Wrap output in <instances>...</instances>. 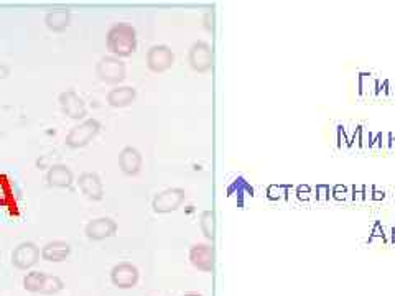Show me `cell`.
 Wrapping results in <instances>:
<instances>
[{
    "label": "cell",
    "mask_w": 395,
    "mask_h": 296,
    "mask_svg": "<svg viewBox=\"0 0 395 296\" xmlns=\"http://www.w3.org/2000/svg\"><path fill=\"white\" fill-rule=\"evenodd\" d=\"M96 73L105 84H120L127 76V66L120 58L102 56L96 64Z\"/></svg>",
    "instance_id": "cell-4"
},
{
    "label": "cell",
    "mask_w": 395,
    "mask_h": 296,
    "mask_svg": "<svg viewBox=\"0 0 395 296\" xmlns=\"http://www.w3.org/2000/svg\"><path fill=\"white\" fill-rule=\"evenodd\" d=\"M99 132H101V122L97 118H86V120L79 122L78 125H74L69 130L66 138H64V143L69 148L87 146L97 137Z\"/></svg>",
    "instance_id": "cell-3"
},
{
    "label": "cell",
    "mask_w": 395,
    "mask_h": 296,
    "mask_svg": "<svg viewBox=\"0 0 395 296\" xmlns=\"http://www.w3.org/2000/svg\"><path fill=\"white\" fill-rule=\"evenodd\" d=\"M71 253V245L64 240H53L48 242L41 248V258L46 262H63Z\"/></svg>",
    "instance_id": "cell-16"
},
{
    "label": "cell",
    "mask_w": 395,
    "mask_h": 296,
    "mask_svg": "<svg viewBox=\"0 0 395 296\" xmlns=\"http://www.w3.org/2000/svg\"><path fill=\"white\" fill-rule=\"evenodd\" d=\"M393 94H395V89H393Z\"/></svg>",
    "instance_id": "cell-28"
},
{
    "label": "cell",
    "mask_w": 395,
    "mask_h": 296,
    "mask_svg": "<svg viewBox=\"0 0 395 296\" xmlns=\"http://www.w3.org/2000/svg\"><path fill=\"white\" fill-rule=\"evenodd\" d=\"M107 50L115 58H127L137 50V32L128 23H114L105 37Z\"/></svg>",
    "instance_id": "cell-1"
},
{
    "label": "cell",
    "mask_w": 395,
    "mask_h": 296,
    "mask_svg": "<svg viewBox=\"0 0 395 296\" xmlns=\"http://www.w3.org/2000/svg\"><path fill=\"white\" fill-rule=\"evenodd\" d=\"M343 145H349V143H347V138H346V135H344V128L339 125V127H338V146L343 148Z\"/></svg>",
    "instance_id": "cell-24"
},
{
    "label": "cell",
    "mask_w": 395,
    "mask_h": 296,
    "mask_svg": "<svg viewBox=\"0 0 395 296\" xmlns=\"http://www.w3.org/2000/svg\"><path fill=\"white\" fill-rule=\"evenodd\" d=\"M173 51L167 45H155L147 53V66L153 73H165L173 66Z\"/></svg>",
    "instance_id": "cell-8"
},
{
    "label": "cell",
    "mask_w": 395,
    "mask_h": 296,
    "mask_svg": "<svg viewBox=\"0 0 395 296\" xmlns=\"http://www.w3.org/2000/svg\"><path fill=\"white\" fill-rule=\"evenodd\" d=\"M78 185H79V189L82 191V194H84L87 199L101 201L104 198V186L97 173H92V171L82 173L78 180Z\"/></svg>",
    "instance_id": "cell-13"
},
{
    "label": "cell",
    "mask_w": 395,
    "mask_h": 296,
    "mask_svg": "<svg viewBox=\"0 0 395 296\" xmlns=\"http://www.w3.org/2000/svg\"><path fill=\"white\" fill-rule=\"evenodd\" d=\"M9 76V68L4 66V64H0V79H5Z\"/></svg>",
    "instance_id": "cell-25"
},
{
    "label": "cell",
    "mask_w": 395,
    "mask_h": 296,
    "mask_svg": "<svg viewBox=\"0 0 395 296\" xmlns=\"http://www.w3.org/2000/svg\"><path fill=\"white\" fill-rule=\"evenodd\" d=\"M40 255V248L33 242H22L12 252V263L19 270H28L38 263Z\"/></svg>",
    "instance_id": "cell-7"
},
{
    "label": "cell",
    "mask_w": 395,
    "mask_h": 296,
    "mask_svg": "<svg viewBox=\"0 0 395 296\" xmlns=\"http://www.w3.org/2000/svg\"><path fill=\"white\" fill-rule=\"evenodd\" d=\"M346 194H347V189L344 188V186H341V185H338V186H334L333 188V196H334V199H344L346 198Z\"/></svg>",
    "instance_id": "cell-22"
},
{
    "label": "cell",
    "mask_w": 395,
    "mask_h": 296,
    "mask_svg": "<svg viewBox=\"0 0 395 296\" xmlns=\"http://www.w3.org/2000/svg\"><path fill=\"white\" fill-rule=\"evenodd\" d=\"M139 268L128 262L117 263L114 268L110 270V281L114 283V286L127 289L134 288L139 283Z\"/></svg>",
    "instance_id": "cell-10"
},
{
    "label": "cell",
    "mask_w": 395,
    "mask_h": 296,
    "mask_svg": "<svg viewBox=\"0 0 395 296\" xmlns=\"http://www.w3.org/2000/svg\"><path fill=\"white\" fill-rule=\"evenodd\" d=\"M135 97H137V91H135L134 87L120 86V87L110 89V91L107 92V104L110 105V107L122 109V107L130 105L135 100Z\"/></svg>",
    "instance_id": "cell-17"
},
{
    "label": "cell",
    "mask_w": 395,
    "mask_h": 296,
    "mask_svg": "<svg viewBox=\"0 0 395 296\" xmlns=\"http://www.w3.org/2000/svg\"><path fill=\"white\" fill-rule=\"evenodd\" d=\"M183 296H203V294H199V293H186V294H183Z\"/></svg>",
    "instance_id": "cell-27"
},
{
    "label": "cell",
    "mask_w": 395,
    "mask_h": 296,
    "mask_svg": "<svg viewBox=\"0 0 395 296\" xmlns=\"http://www.w3.org/2000/svg\"><path fill=\"white\" fill-rule=\"evenodd\" d=\"M382 198H384V193H379V191L374 193V199H382Z\"/></svg>",
    "instance_id": "cell-26"
},
{
    "label": "cell",
    "mask_w": 395,
    "mask_h": 296,
    "mask_svg": "<svg viewBox=\"0 0 395 296\" xmlns=\"http://www.w3.org/2000/svg\"><path fill=\"white\" fill-rule=\"evenodd\" d=\"M119 167L128 176L139 175V171L142 170V155H140L137 148L134 146L122 148V152L119 153Z\"/></svg>",
    "instance_id": "cell-15"
},
{
    "label": "cell",
    "mask_w": 395,
    "mask_h": 296,
    "mask_svg": "<svg viewBox=\"0 0 395 296\" xmlns=\"http://www.w3.org/2000/svg\"><path fill=\"white\" fill-rule=\"evenodd\" d=\"M284 191V188L282 186H275V185H272V186H269V189H267V194H269V198L270 199H279Z\"/></svg>",
    "instance_id": "cell-21"
},
{
    "label": "cell",
    "mask_w": 395,
    "mask_h": 296,
    "mask_svg": "<svg viewBox=\"0 0 395 296\" xmlns=\"http://www.w3.org/2000/svg\"><path fill=\"white\" fill-rule=\"evenodd\" d=\"M329 193H331V189H329L328 185H318L316 186V201H320V203H326L329 199Z\"/></svg>",
    "instance_id": "cell-20"
},
{
    "label": "cell",
    "mask_w": 395,
    "mask_h": 296,
    "mask_svg": "<svg viewBox=\"0 0 395 296\" xmlns=\"http://www.w3.org/2000/svg\"><path fill=\"white\" fill-rule=\"evenodd\" d=\"M188 59L196 73H208L213 68V50L206 41H196L190 48Z\"/></svg>",
    "instance_id": "cell-9"
},
{
    "label": "cell",
    "mask_w": 395,
    "mask_h": 296,
    "mask_svg": "<svg viewBox=\"0 0 395 296\" xmlns=\"http://www.w3.org/2000/svg\"><path fill=\"white\" fill-rule=\"evenodd\" d=\"M45 23L51 32H56V33L64 32V30L69 27V23H71V12L66 10V9L51 10L46 14Z\"/></svg>",
    "instance_id": "cell-18"
},
{
    "label": "cell",
    "mask_w": 395,
    "mask_h": 296,
    "mask_svg": "<svg viewBox=\"0 0 395 296\" xmlns=\"http://www.w3.org/2000/svg\"><path fill=\"white\" fill-rule=\"evenodd\" d=\"M60 105L66 117L73 118V120H86V102L82 100V97H79V94L74 89H68V91L60 94Z\"/></svg>",
    "instance_id": "cell-6"
},
{
    "label": "cell",
    "mask_w": 395,
    "mask_h": 296,
    "mask_svg": "<svg viewBox=\"0 0 395 296\" xmlns=\"http://www.w3.org/2000/svg\"><path fill=\"white\" fill-rule=\"evenodd\" d=\"M199 226H201V230L206 239L213 240L214 239V212L204 211L201 214V219H199Z\"/></svg>",
    "instance_id": "cell-19"
},
{
    "label": "cell",
    "mask_w": 395,
    "mask_h": 296,
    "mask_svg": "<svg viewBox=\"0 0 395 296\" xmlns=\"http://www.w3.org/2000/svg\"><path fill=\"white\" fill-rule=\"evenodd\" d=\"M87 239L91 240H104L114 237L117 232V222L112 217H97L87 222L84 229Z\"/></svg>",
    "instance_id": "cell-11"
},
{
    "label": "cell",
    "mask_w": 395,
    "mask_h": 296,
    "mask_svg": "<svg viewBox=\"0 0 395 296\" xmlns=\"http://www.w3.org/2000/svg\"><path fill=\"white\" fill-rule=\"evenodd\" d=\"M74 183V175L66 165H53L46 173V185L51 188H71Z\"/></svg>",
    "instance_id": "cell-14"
},
{
    "label": "cell",
    "mask_w": 395,
    "mask_h": 296,
    "mask_svg": "<svg viewBox=\"0 0 395 296\" xmlns=\"http://www.w3.org/2000/svg\"><path fill=\"white\" fill-rule=\"evenodd\" d=\"M186 193L185 189L181 188H168L165 191L158 193L152 201V207L153 211L158 212V214H167V212L176 211L180 207V204L185 201Z\"/></svg>",
    "instance_id": "cell-5"
},
{
    "label": "cell",
    "mask_w": 395,
    "mask_h": 296,
    "mask_svg": "<svg viewBox=\"0 0 395 296\" xmlns=\"http://www.w3.org/2000/svg\"><path fill=\"white\" fill-rule=\"evenodd\" d=\"M190 262L194 268L201 271H213L214 268V250L211 245L196 244L190 250Z\"/></svg>",
    "instance_id": "cell-12"
},
{
    "label": "cell",
    "mask_w": 395,
    "mask_h": 296,
    "mask_svg": "<svg viewBox=\"0 0 395 296\" xmlns=\"http://www.w3.org/2000/svg\"><path fill=\"white\" fill-rule=\"evenodd\" d=\"M23 288L30 293L56 294L64 288V283L60 276L43 273V271H30L23 278Z\"/></svg>",
    "instance_id": "cell-2"
},
{
    "label": "cell",
    "mask_w": 395,
    "mask_h": 296,
    "mask_svg": "<svg viewBox=\"0 0 395 296\" xmlns=\"http://www.w3.org/2000/svg\"><path fill=\"white\" fill-rule=\"evenodd\" d=\"M297 194H298V198L300 199H305V201H308L311 198V191H310V188L308 186H298L297 189Z\"/></svg>",
    "instance_id": "cell-23"
}]
</instances>
